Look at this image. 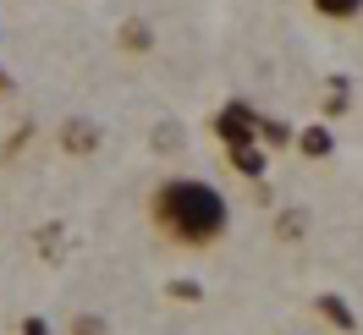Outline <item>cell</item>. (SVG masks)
<instances>
[{
    "label": "cell",
    "instance_id": "cell-1",
    "mask_svg": "<svg viewBox=\"0 0 363 335\" xmlns=\"http://www.w3.org/2000/svg\"><path fill=\"white\" fill-rule=\"evenodd\" d=\"M143 220L177 253H209L231 237V198L209 176H160L143 198Z\"/></svg>",
    "mask_w": 363,
    "mask_h": 335
},
{
    "label": "cell",
    "instance_id": "cell-2",
    "mask_svg": "<svg viewBox=\"0 0 363 335\" xmlns=\"http://www.w3.org/2000/svg\"><path fill=\"white\" fill-rule=\"evenodd\" d=\"M314 313H319V319H330V324H336L341 335H352V330H358V313L347 308L336 291H314Z\"/></svg>",
    "mask_w": 363,
    "mask_h": 335
},
{
    "label": "cell",
    "instance_id": "cell-3",
    "mask_svg": "<svg viewBox=\"0 0 363 335\" xmlns=\"http://www.w3.org/2000/svg\"><path fill=\"white\" fill-rule=\"evenodd\" d=\"M308 11L325 17V23H358V17H363V0H308Z\"/></svg>",
    "mask_w": 363,
    "mask_h": 335
},
{
    "label": "cell",
    "instance_id": "cell-4",
    "mask_svg": "<svg viewBox=\"0 0 363 335\" xmlns=\"http://www.w3.org/2000/svg\"><path fill=\"white\" fill-rule=\"evenodd\" d=\"M303 149H308V154H330V137L319 132V127H308V132H303Z\"/></svg>",
    "mask_w": 363,
    "mask_h": 335
},
{
    "label": "cell",
    "instance_id": "cell-5",
    "mask_svg": "<svg viewBox=\"0 0 363 335\" xmlns=\"http://www.w3.org/2000/svg\"><path fill=\"white\" fill-rule=\"evenodd\" d=\"M23 335H50V324L39 319V313H33V319H23Z\"/></svg>",
    "mask_w": 363,
    "mask_h": 335
}]
</instances>
